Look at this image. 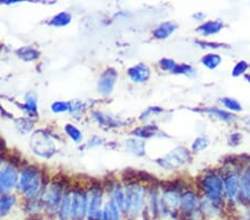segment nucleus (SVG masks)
<instances>
[{"label":"nucleus","instance_id":"dca6fc26","mask_svg":"<svg viewBox=\"0 0 250 220\" xmlns=\"http://www.w3.org/2000/svg\"><path fill=\"white\" fill-rule=\"evenodd\" d=\"M224 28V22L221 20H211V21H207L203 23V25L198 27L197 31L204 36H210L216 35Z\"/></svg>","mask_w":250,"mask_h":220},{"label":"nucleus","instance_id":"5701e85b","mask_svg":"<svg viewBox=\"0 0 250 220\" xmlns=\"http://www.w3.org/2000/svg\"><path fill=\"white\" fill-rule=\"evenodd\" d=\"M95 119L98 121L99 123H102L104 126H109V127H120L122 126V121L119 119L111 117V116L104 115V114H100V113H96L94 114Z\"/></svg>","mask_w":250,"mask_h":220},{"label":"nucleus","instance_id":"4be33fe9","mask_svg":"<svg viewBox=\"0 0 250 220\" xmlns=\"http://www.w3.org/2000/svg\"><path fill=\"white\" fill-rule=\"evenodd\" d=\"M158 134H159V129H158V127L155 125L139 127V128H137L136 130H134V135L137 136V137H140V138L155 137V136Z\"/></svg>","mask_w":250,"mask_h":220},{"label":"nucleus","instance_id":"72a5a7b5","mask_svg":"<svg viewBox=\"0 0 250 220\" xmlns=\"http://www.w3.org/2000/svg\"><path fill=\"white\" fill-rule=\"evenodd\" d=\"M248 68H249L248 63L244 61V60H241V61L236 63L235 68L232 69V76H233V77H239V76H241V75L246 73V70H247Z\"/></svg>","mask_w":250,"mask_h":220},{"label":"nucleus","instance_id":"a211bd4d","mask_svg":"<svg viewBox=\"0 0 250 220\" xmlns=\"http://www.w3.org/2000/svg\"><path fill=\"white\" fill-rule=\"evenodd\" d=\"M71 194H67L63 196L62 203L59 206V217L62 220H68L71 218Z\"/></svg>","mask_w":250,"mask_h":220},{"label":"nucleus","instance_id":"e433bc0d","mask_svg":"<svg viewBox=\"0 0 250 220\" xmlns=\"http://www.w3.org/2000/svg\"><path fill=\"white\" fill-rule=\"evenodd\" d=\"M246 78H247V80H249V81H250V75H247V76H246Z\"/></svg>","mask_w":250,"mask_h":220},{"label":"nucleus","instance_id":"c756f323","mask_svg":"<svg viewBox=\"0 0 250 220\" xmlns=\"http://www.w3.org/2000/svg\"><path fill=\"white\" fill-rule=\"evenodd\" d=\"M209 146V139L206 136H201V137H198L195 139V141L192 143V150L195 153H199V151L206 149Z\"/></svg>","mask_w":250,"mask_h":220},{"label":"nucleus","instance_id":"f704fd0d","mask_svg":"<svg viewBox=\"0 0 250 220\" xmlns=\"http://www.w3.org/2000/svg\"><path fill=\"white\" fill-rule=\"evenodd\" d=\"M51 109H52V111H54V113H63V111L70 110V103L57 101V102L52 103Z\"/></svg>","mask_w":250,"mask_h":220},{"label":"nucleus","instance_id":"6ab92c4d","mask_svg":"<svg viewBox=\"0 0 250 220\" xmlns=\"http://www.w3.org/2000/svg\"><path fill=\"white\" fill-rule=\"evenodd\" d=\"M102 220H120L119 208L114 200H110L102 214Z\"/></svg>","mask_w":250,"mask_h":220},{"label":"nucleus","instance_id":"f257e3e1","mask_svg":"<svg viewBox=\"0 0 250 220\" xmlns=\"http://www.w3.org/2000/svg\"><path fill=\"white\" fill-rule=\"evenodd\" d=\"M145 200V191L144 188L137 185V183H131L126 187L125 190V213L130 217H136L138 216L141 210H143Z\"/></svg>","mask_w":250,"mask_h":220},{"label":"nucleus","instance_id":"9b49d317","mask_svg":"<svg viewBox=\"0 0 250 220\" xmlns=\"http://www.w3.org/2000/svg\"><path fill=\"white\" fill-rule=\"evenodd\" d=\"M241 180L238 175H230L225 179L224 190L229 200H236L240 194Z\"/></svg>","mask_w":250,"mask_h":220},{"label":"nucleus","instance_id":"4468645a","mask_svg":"<svg viewBox=\"0 0 250 220\" xmlns=\"http://www.w3.org/2000/svg\"><path fill=\"white\" fill-rule=\"evenodd\" d=\"M128 76L132 81L145 82L150 78V69L144 63H138V65L129 68Z\"/></svg>","mask_w":250,"mask_h":220},{"label":"nucleus","instance_id":"ddd939ff","mask_svg":"<svg viewBox=\"0 0 250 220\" xmlns=\"http://www.w3.org/2000/svg\"><path fill=\"white\" fill-rule=\"evenodd\" d=\"M100 206H102V193L100 191H92L87 208L88 216H89L90 220H99V218H102Z\"/></svg>","mask_w":250,"mask_h":220},{"label":"nucleus","instance_id":"412c9836","mask_svg":"<svg viewBox=\"0 0 250 220\" xmlns=\"http://www.w3.org/2000/svg\"><path fill=\"white\" fill-rule=\"evenodd\" d=\"M199 111L210 114L220 120H224V121H233V120H236V116L223 109H218V108H205V109H200Z\"/></svg>","mask_w":250,"mask_h":220},{"label":"nucleus","instance_id":"aec40b11","mask_svg":"<svg viewBox=\"0 0 250 220\" xmlns=\"http://www.w3.org/2000/svg\"><path fill=\"white\" fill-rule=\"evenodd\" d=\"M125 147L129 153L134 154L136 156H144L145 155V142L139 139H128L125 142Z\"/></svg>","mask_w":250,"mask_h":220},{"label":"nucleus","instance_id":"bb28decb","mask_svg":"<svg viewBox=\"0 0 250 220\" xmlns=\"http://www.w3.org/2000/svg\"><path fill=\"white\" fill-rule=\"evenodd\" d=\"M16 199L14 196H3L0 198V215L6 216L15 205Z\"/></svg>","mask_w":250,"mask_h":220},{"label":"nucleus","instance_id":"2eb2a0df","mask_svg":"<svg viewBox=\"0 0 250 220\" xmlns=\"http://www.w3.org/2000/svg\"><path fill=\"white\" fill-rule=\"evenodd\" d=\"M200 210L205 217L216 218L221 214V206L206 198L200 201Z\"/></svg>","mask_w":250,"mask_h":220},{"label":"nucleus","instance_id":"39448f33","mask_svg":"<svg viewBox=\"0 0 250 220\" xmlns=\"http://www.w3.org/2000/svg\"><path fill=\"white\" fill-rule=\"evenodd\" d=\"M42 187V177L36 169H27L21 174L19 188L28 197H34Z\"/></svg>","mask_w":250,"mask_h":220},{"label":"nucleus","instance_id":"1a4fd4ad","mask_svg":"<svg viewBox=\"0 0 250 220\" xmlns=\"http://www.w3.org/2000/svg\"><path fill=\"white\" fill-rule=\"evenodd\" d=\"M18 181V173L13 167H7L0 173V194L13 189Z\"/></svg>","mask_w":250,"mask_h":220},{"label":"nucleus","instance_id":"2f4dec72","mask_svg":"<svg viewBox=\"0 0 250 220\" xmlns=\"http://www.w3.org/2000/svg\"><path fill=\"white\" fill-rule=\"evenodd\" d=\"M26 109L30 114L37 113V98L34 94H29L26 97Z\"/></svg>","mask_w":250,"mask_h":220},{"label":"nucleus","instance_id":"f8f14e48","mask_svg":"<svg viewBox=\"0 0 250 220\" xmlns=\"http://www.w3.org/2000/svg\"><path fill=\"white\" fill-rule=\"evenodd\" d=\"M117 81V73L114 69H108L100 76L98 81V89L102 94L108 95L114 89Z\"/></svg>","mask_w":250,"mask_h":220},{"label":"nucleus","instance_id":"393cba45","mask_svg":"<svg viewBox=\"0 0 250 220\" xmlns=\"http://www.w3.org/2000/svg\"><path fill=\"white\" fill-rule=\"evenodd\" d=\"M240 195L245 201L250 203V171L246 173L243 179H241Z\"/></svg>","mask_w":250,"mask_h":220},{"label":"nucleus","instance_id":"cd10ccee","mask_svg":"<svg viewBox=\"0 0 250 220\" xmlns=\"http://www.w3.org/2000/svg\"><path fill=\"white\" fill-rule=\"evenodd\" d=\"M71 17L69 14L67 13H60L57 16H55L54 18L51 19L50 23L52 26H57V27H63V26H67L68 23L70 22Z\"/></svg>","mask_w":250,"mask_h":220},{"label":"nucleus","instance_id":"0eeeda50","mask_svg":"<svg viewBox=\"0 0 250 220\" xmlns=\"http://www.w3.org/2000/svg\"><path fill=\"white\" fill-rule=\"evenodd\" d=\"M88 202L86 195L76 191L72 194L71 200V219L72 220H83L87 213Z\"/></svg>","mask_w":250,"mask_h":220},{"label":"nucleus","instance_id":"c85d7f7f","mask_svg":"<svg viewBox=\"0 0 250 220\" xmlns=\"http://www.w3.org/2000/svg\"><path fill=\"white\" fill-rule=\"evenodd\" d=\"M221 103L227 108L228 110H231V111H235V113H239V111L243 110V107L239 102L237 101L236 99H232V98H223L221 99Z\"/></svg>","mask_w":250,"mask_h":220},{"label":"nucleus","instance_id":"473e14b6","mask_svg":"<svg viewBox=\"0 0 250 220\" xmlns=\"http://www.w3.org/2000/svg\"><path fill=\"white\" fill-rule=\"evenodd\" d=\"M112 200L116 202V205L118 206L119 209H122L123 211L125 210V193L119 187H117L115 189L114 199Z\"/></svg>","mask_w":250,"mask_h":220},{"label":"nucleus","instance_id":"423d86ee","mask_svg":"<svg viewBox=\"0 0 250 220\" xmlns=\"http://www.w3.org/2000/svg\"><path fill=\"white\" fill-rule=\"evenodd\" d=\"M62 188L58 182H52L47 187L42 196V203L48 211H55L62 200Z\"/></svg>","mask_w":250,"mask_h":220},{"label":"nucleus","instance_id":"9d476101","mask_svg":"<svg viewBox=\"0 0 250 220\" xmlns=\"http://www.w3.org/2000/svg\"><path fill=\"white\" fill-rule=\"evenodd\" d=\"M160 67L164 70L169 71L172 74H178V75H193L195 70L190 65H186V63H177L173 61L172 59L164 58L160 60Z\"/></svg>","mask_w":250,"mask_h":220},{"label":"nucleus","instance_id":"4c0bfd02","mask_svg":"<svg viewBox=\"0 0 250 220\" xmlns=\"http://www.w3.org/2000/svg\"><path fill=\"white\" fill-rule=\"evenodd\" d=\"M247 220H250V216H249V217H248V219Z\"/></svg>","mask_w":250,"mask_h":220},{"label":"nucleus","instance_id":"f03ea898","mask_svg":"<svg viewBox=\"0 0 250 220\" xmlns=\"http://www.w3.org/2000/svg\"><path fill=\"white\" fill-rule=\"evenodd\" d=\"M201 187L205 191L207 199L211 200L217 205H223L224 194V181L218 175L215 173H209L204 177L201 181Z\"/></svg>","mask_w":250,"mask_h":220},{"label":"nucleus","instance_id":"20e7f679","mask_svg":"<svg viewBox=\"0 0 250 220\" xmlns=\"http://www.w3.org/2000/svg\"><path fill=\"white\" fill-rule=\"evenodd\" d=\"M30 146L36 155L43 158H49L50 156L55 154L56 150L54 141H52L49 136L42 133V131H37V133L32 135Z\"/></svg>","mask_w":250,"mask_h":220},{"label":"nucleus","instance_id":"c9c22d12","mask_svg":"<svg viewBox=\"0 0 250 220\" xmlns=\"http://www.w3.org/2000/svg\"><path fill=\"white\" fill-rule=\"evenodd\" d=\"M199 45L204 48H211V49H217V48H220L223 45H219V43L216 42H205V41H198Z\"/></svg>","mask_w":250,"mask_h":220},{"label":"nucleus","instance_id":"b1692460","mask_svg":"<svg viewBox=\"0 0 250 220\" xmlns=\"http://www.w3.org/2000/svg\"><path fill=\"white\" fill-rule=\"evenodd\" d=\"M201 63L208 69H216L221 63V57L217 54H207L201 59Z\"/></svg>","mask_w":250,"mask_h":220},{"label":"nucleus","instance_id":"7ed1b4c3","mask_svg":"<svg viewBox=\"0 0 250 220\" xmlns=\"http://www.w3.org/2000/svg\"><path fill=\"white\" fill-rule=\"evenodd\" d=\"M190 159V154L185 147H177L168 153L165 157L157 160L159 165L167 170L178 169L186 165Z\"/></svg>","mask_w":250,"mask_h":220},{"label":"nucleus","instance_id":"f3484780","mask_svg":"<svg viewBox=\"0 0 250 220\" xmlns=\"http://www.w3.org/2000/svg\"><path fill=\"white\" fill-rule=\"evenodd\" d=\"M177 29V25L171 21H167L161 23L154 30V36L157 39H166L169 36L173 34V31Z\"/></svg>","mask_w":250,"mask_h":220},{"label":"nucleus","instance_id":"a878e982","mask_svg":"<svg viewBox=\"0 0 250 220\" xmlns=\"http://www.w3.org/2000/svg\"><path fill=\"white\" fill-rule=\"evenodd\" d=\"M17 54L20 58H22L26 61H32V60L37 59L39 57V53L31 47H22L17 51Z\"/></svg>","mask_w":250,"mask_h":220},{"label":"nucleus","instance_id":"7c9ffc66","mask_svg":"<svg viewBox=\"0 0 250 220\" xmlns=\"http://www.w3.org/2000/svg\"><path fill=\"white\" fill-rule=\"evenodd\" d=\"M64 130H66L67 135L69 136V137L74 140L75 142H80L83 139V135L80 133V130L77 129L75 126L72 125H67L66 128H64Z\"/></svg>","mask_w":250,"mask_h":220},{"label":"nucleus","instance_id":"6e6552de","mask_svg":"<svg viewBox=\"0 0 250 220\" xmlns=\"http://www.w3.org/2000/svg\"><path fill=\"white\" fill-rule=\"evenodd\" d=\"M160 201L163 214H173L180 208V196L175 190L165 191Z\"/></svg>","mask_w":250,"mask_h":220}]
</instances>
